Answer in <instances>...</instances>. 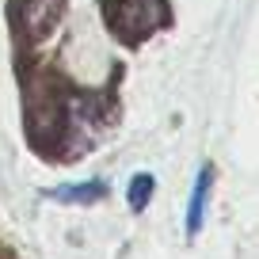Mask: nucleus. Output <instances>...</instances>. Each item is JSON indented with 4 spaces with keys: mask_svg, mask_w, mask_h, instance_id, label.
<instances>
[{
    "mask_svg": "<svg viewBox=\"0 0 259 259\" xmlns=\"http://www.w3.org/2000/svg\"><path fill=\"white\" fill-rule=\"evenodd\" d=\"M61 19V0H16V23L27 38H42Z\"/></svg>",
    "mask_w": 259,
    "mask_h": 259,
    "instance_id": "obj_2",
    "label": "nucleus"
},
{
    "mask_svg": "<svg viewBox=\"0 0 259 259\" xmlns=\"http://www.w3.org/2000/svg\"><path fill=\"white\" fill-rule=\"evenodd\" d=\"M210 191H213V164H202L198 176H194V187H191V202H187V236L202 233L206 206H210Z\"/></svg>",
    "mask_w": 259,
    "mask_h": 259,
    "instance_id": "obj_3",
    "label": "nucleus"
},
{
    "mask_svg": "<svg viewBox=\"0 0 259 259\" xmlns=\"http://www.w3.org/2000/svg\"><path fill=\"white\" fill-rule=\"evenodd\" d=\"M153 176H149V171H141V176H134L130 179V191H126V198H130V206H134V210H145L149 206V198H153Z\"/></svg>",
    "mask_w": 259,
    "mask_h": 259,
    "instance_id": "obj_5",
    "label": "nucleus"
},
{
    "mask_svg": "<svg viewBox=\"0 0 259 259\" xmlns=\"http://www.w3.org/2000/svg\"><path fill=\"white\" fill-rule=\"evenodd\" d=\"M107 194V183H99V179H88V183H65V187H54L50 191V198L54 202H69V206H92L99 202Z\"/></svg>",
    "mask_w": 259,
    "mask_h": 259,
    "instance_id": "obj_4",
    "label": "nucleus"
},
{
    "mask_svg": "<svg viewBox=\"0 0 259 259\" xmlns=\"http://www.w3.org/2000/svg\"><path fill=\"white\" fill-rule=\"evenodd\" d=\"M164 19L160 0H111V23L122 38H145Z\"/></svg>",
    "mask_w": 259,
    "mask_h": 259,
    "instance_id": "obj_1",
    "label": "nucleus"
}]
</instances>
